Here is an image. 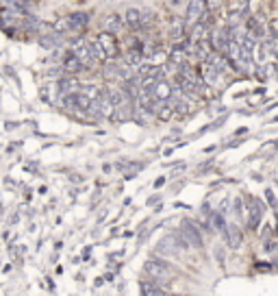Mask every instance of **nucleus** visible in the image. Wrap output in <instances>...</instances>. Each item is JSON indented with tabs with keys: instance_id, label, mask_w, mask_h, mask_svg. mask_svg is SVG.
<instances>
[{
	"instance_id": "obj_1",
	"label": "nucleus",
	"mask_w": 278,
	"mask_h": 296,
	"mask_svg": "<svg viewBox=\"0 0 278 296\" xmlns=\"http://www.w3.org/2000/svg\"><path fill=\"white\" fill-rule=\"evenodd\" d=\"M146 275H148L150 279H159V281H170V279L174 277V268L170 264H165V261H159V259H152L148 261V264L144 266Z\"/></svg>"
},
{
	"instance_id": "obj_2",
	"label": "nucleus",
	"mask_w": 278,
	"mask_h": 296,
	"mask_svg": "<svg viewBox=\"0 0 278 296\" xmlns=\"http://www.w3.org/2000/svg\"><path fill=\"white\" fill-rule=\"evenodd\" d=\"M96 44H98V48H100V50H105L107 54L116 52V40H113L111 33H100V35H98V40H96Z\"/></svg>"
},
{
	"instance_id": "obj_3",
	"label": "nucleus",
	"mask_w": 278,
	"mask_h": 296,
	"mask_svg": "<svg viewBox=\"0 0 278 296\" xmlns=\"http://www.w3.org/2000/svg\"><path fill=\"white\" fill-rule=\"evenodd\" d=\"M183 235H185V238H187L194 246H202V238H200V233L196 231L192 224H185V227H183Z\"/></svg>"
},
{
	"instance_id": "obj_4",
	"label": "nucleus",
	"mask_w": 278,
	"mask_h": 296,
	"mask_svg": "<svg viewBox=\"0 0 278 296\" xmlns=\"http://www.w3.org/2000/svg\"><path fill=\"white\" fill-rule=\"evenodd\" d=\"M226 231H228V240H231L233 246H239V244H241V231H239L235 224H228Z\"/></svg>"
},
{
	"instance_id": "obj_5",
	"label": "nucleus",
	"mask_w": 278,
	"mask_h": 296,
	"mask_svg": "<svg viewBox=\"0 0 278 296\" xmlns=\"http://www.w3.org/2000/svg\"><path fill=\"white\" fill-rule=\"evenodd\" d=\"M141 13L137 9H130V11H126V22H128V26H139L141 24Z\"/></svg>"
},
{
	"instance_id": "obj_6",
	"label": "nucleus",
	"mask_w": 278,
	"mask_h": 296,
	"mask_svg": "<svg viewBox=\"0 0 278 296\" xmlns=\"http://www.w3.org/2000/svg\"><path fill=\"white\" fill-rule=\"evenodd\" d=\"M144 296H172L165 290H157V288H144Z\"/></svg>"
},
{
	"instance_id": "obj_7",
	"label": "nucleus",
	"mask_w": 278,
	"mask_h": 296,
	"mask_svg": "<svg viewBox=\"0 0 278 296\" xmlns=\"http://www.w3.org/2000/svg\"><path fill=\"white\" fill-rule=\"evenodd\" d=\"M172 296H183V294H172Z\"/></svg>"
}]
</instances>
